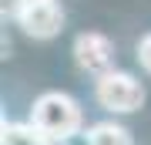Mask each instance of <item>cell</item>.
I'll return each instance as SVG.
<instances>
[{
	"label": "cell",
	"mask_w": 151,
	"mask_h": 145,
	"mask_svg": "<svg viewBox=\"0 0 151 145\" xmlns=\"http://www.w3.org/2000/svg\"><path fill=\"white\" fill-rule=\"evenodd\" d=\"M30 125L40 128L50 142H67L84 128V111L77 105V98L67 91H44L30 108Z\"/></svg>",
	"instance_id": "6da1fadb"
},
{
	"label": "cell",
	"mask_w": 151,
	"mask_h": 145,
	"mask_svg": "<svg viewBox=\"0 0 151 145\" xmlns=\"http://www.w3.org/2000/svg\"><path fill=\"white\" fill-rule=\"evenodd\" d=\"M94 98L104 111L131 115L145 105V85L128 71H108V74H101L94 81Z\"/></svg>",
	"instance_id": "7a4b0ae2"
},
{
	"label": "cell",
	"mask_w": 151,
	"mask_h": 145,
	"mask_svg": "<svg viewBox=\"0 0 151 145\" xmlns=\"http://www.w3.org/2000/svg\"><path fill=\"white\" fill-rule=\"evenodd\" d=\"M17 24L24 27V34H30L34 41H50L64 31V10L57 0H37V4H24L17 14Z\"/></svg>",
	"instance_id": "3957f363"
},
{
	"label": "cell",
	"mask_w": 151,
	"mask_h": 145,
	"mask_svg": "<svg viewBox=\"0 0 151 145\" xmlns=\"http://www.w3.org/2000/svg\"><path fill=\"white\" fill-rule=\"evenodd\" d=\"M74 61L81 71L101 78L108 71H114V44L97 31H84L74 37Z\"/></svg>",
	"instance_id": "277c9868"
},
{
	"label": "cell",
	"mask_w": 151,
	"mask_h": 145,
	"mask_svg": "<svg viewBox=\"0 0 151 145\" xmlns=\"http://www.w3.org/2000/svg\"><path fill=\"white\" fill-rule=\"evenodd\" d=\"M0 145H54L40 128H34L30 122H7L4 135H0Z\"/></svg>",
	"instance_id": "5b68a950"
},
{
	"label": "cell",
	"mask_w": 151,
	"mask_h": 145,
	"mask_svg": "<svg viewBox=\"0 0 151 145\" xmlns=\"http://www.w3.org/2000/svg\"><path fill=\"white\" fill-rule=\"evenodd\" d=\"M84 138H87V145H134L131 132L118 122H97V125L87 128Z\"/></svg>",
	"instance_id": "8992f818"
},
{
	"label": "cell",
	"mask_w": 151,
	"mask_h": 145,
	"mask_svg": "<svg viewBox=\"0 0 151 145\" xmlns=\"http://www.w3.org/2000/svg\"><path fill=\"white\" fill-rule=\"evenodd\" d=\"M138 61H141V68L151 74V34H145V37L138 41Z\"/></svg>",
	"instance_id": "52a82bcc"
}]
</instances>
